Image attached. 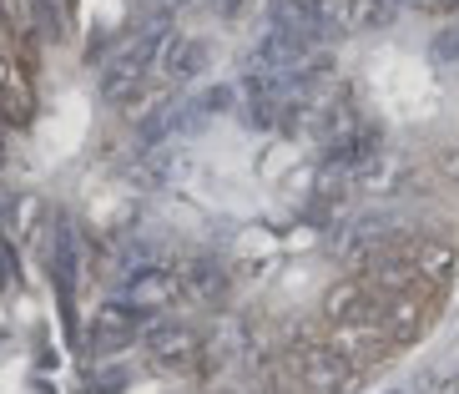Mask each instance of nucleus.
Here are the masks:
<instances>
[{
    "label": "nucleus",
    "instance_id": "nucleus-1",
    "mask_svg": "<svg viewBox=\"0 0 459 394\" xmlns=\"http://www.w3.org/2000/svg\"><path fill=\"white\" fill-rule=\"evenodd\" d=\"M167 41H172L167 15H152V21H142L136 31H126L122 41H117V51L101 61V96H107V101H132V96L152 82L157 56H162Z\"/></svg>",
    "mask_w": 459,
    "mask_h": 394
},
{
    "label": "nucleus",
    "instance_id": "nucleus-2",
    "mask_svg": "<svg viewBox=\"0 0 459 394\" xmlns=\"http://www.w3.org/2000/svg\"><path fill=\"white\" fill-rule=\"evenodd\" d=\"M293 374L303 380V390L313 394H349L359 369L333 349V344H298L293 349Z\"/></svg>",
    "mask_w": 459,
    "mask_h": 394
},
{
    "label": "nucleus",
    "instance_id": "nucleus-3",
    "mask_svg": "<svg viewBox=\"0 0 459 394\" xmlns=\"http://www.w3.org/2000/svg\"><path fill=\"white\" fill-rule=\"evenodd\" d=\"M268 31H283V36H298V41H313V46L338 36L333 11L324 0H268Z\"/></svg>",
    "mask_w": 459,
    "mask_h": 394
},
{
    "label": "nucleus",
    "instance_id": "nucleus-4",
    "mask_svg": "<svg viewBox=\"0 0 459 394\" xmlns=\"http://www.w3.org/2000/svg\"><path fill=\"white\" fill-rule=\"evenodd\" d=\"M147 359L157 369H167V374L192 369L203 359V339H197V328H187V324H157L147 334Z\"/></svg>",
    "mask_w": 459,
    "mask_h": 394
},
{
    "label": "nucleus",
    "instance_id": "nucleus-5",
    "mask_svg": "<svg viewBox=\"0 0 459 394\" xmlns=\"http://www.w3.org/2000/svg\"><path fill=\"white\" fill-rule=\"evenodd\" d=\"M136 334H142V309H132V303H101L86 339H91V354H117Z\"/></svg>",
    "mask_w": 459,
    "mask_h": 394
},
{
    "label": "nucleus",
    "instance_id": "nucleus-6",
    "mask_svg": "<svg viewBox=\"0 0 459 394\" xmlns=\"http://www.w3.org/2000/svg\"><path fill=\"white\" fill-rule=\"evenodd\" d=\"M177 293H182V284H177V268H167V263L122 278V303H132V309H142V313H147V309H167Z\"/></svg>",
    "mask_w": 459,
    "mask_h": 394
},
{
    "label": "nucleus",
    "instance_id": "nucleus-7",
    "mask_svg": "<svg viewBox=\"0 0 459 394\" xmlns=\"http://www.w3.org/2000/svg\"><path fill=\"white\" fill-rule=\"evenodd\" d=\"M207 61V51H203V41H167L162 46V56H157V71L152 76H162L167 86H177V82H187V76H197V66Z\"/></svg>",
    "mask_w": 459,
    "mask_h": 394
},
{
    "label": "nucleus",
    "instance_id": "nucleus-8",
    "mask_svg": "<svg viewBox=\"0 0 459 394\" xmlns=\"http://www.w3.org/2000/svg\"><path fill=\"white\" fill-rule=\"evenodd\" d=\"M399 15V0H343V26L353 31H384Z\"/></svg>",
    "mask_w": 459,
    "mask_h": 394
},
{
    "label": "nucleus",
    "instance_id": "nucleus-9",
    "mask_svg": "<svg viewBox=\"0 0 459 394\" xmlns=\"http://www.w3.org/2000/svg\"><path fill=\"white\" fill-rule=\"evenodd\" d=\"M177 284H187L192 293H203V299H217L222 284H228V273L217 268L212 258H192L187 268H177Z\"/></svg>",
    "mask_w": 459,
    "mask_h": 394
},
{
    "label": "nucleus",
    "instance_id": "nucleus-10",
    "mask_svg": "<svg viewBox=\"0 0 459 394\" xmlns=\"http://www.w3.org/2000/svg\"><path fill=\"white\" fill-rule=\"evenodd\" d=\"M429 56L439 61V66H459V21L434 36V41H429Z\"/></svg>",
    "mask_w": 459,
    "mask_h": 394
},
{
    "label": "nucleus",
    "instance_id": "nucleus-11",
    "mask_svg": "<svg viewBox=\"0 0 459 394\" xmlns=\"http://www.w3.org/2000/svg\"><path fill=\"white\" fill-rule=\"evenodd\" d=\"M439 172H445L449 182H459V147H449L445 157H439Z\"/></svg>",
    "mask_w": 459,
    "mask_h": 394
}]
</instances>
